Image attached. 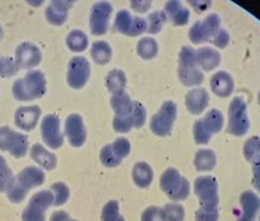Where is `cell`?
I'll return each mask as SVG.
<instances>
[{"instance_id": "cell-1", "label": "cell", "mask_w": 260, "mask_h": 221, "mask_svg": "<svg viewBox=\"0 0 260 221\" xmlns=\"http://www.w3.org/2000/svg\"><path fill=\"white\" fill-rule=\"evenodd\" d=\"M13 97L21 102L38 100L46 92V77L41 70H28L13 83Z\"/></svg>"}, {"instance_id": "cell-2", "label": "cell", "mask_w": 260, "mask_h": 221, "mask_svg": "<svg viewBox=\"0 0 260 221\" xmlns=\"http://www.w3.org/2000/svg\"><path fill=\"white\" fill-rule=\"evenodd\" d=\"M161 191L172 202H183L190 195V183L181 172L175 168H167L159 176Z\"/></svg>"}, {"instance_id": "cell-3", "label": "cell", "mask_w": 260, "mask_h": 221, "mask_svg": "<svg viewBox=\"0 0 260 221\" xmlns=\"http://www.w3.org/2000/svg\"><path fill=\"white\" fill-rule=\"evenodd\" d=\"M250 128L248 105L242 97H235L228 107V125L226 131L234 136H245Z\"/></svg>"}, {"instance_id": "cell-4", "label": "cell", "mask_w": 260, "mask_h": 221, "mask_svg": "<svg viewBox=\"0 0 260 221\" xmlns=\"http://www.w3.org/2000/svg\"><path fill=\"white\" fill-rule=\"evenodd\" d=\"M178 118V107L174 101H165L150 119V131L158 137L170 136Z\"/></svg>"}, {"instance_id": "cell-5", "label": "cell", "mask_w": 260, "mask_h": 221, "mask_svg": "<svg viewBox=\"0 0 260 221\" xmlns=\"http://www.w3.org/2000/svg\"><path fill=\"white\" fill-rule=\"evenodd\" d=\"M0 151H7L14 159H23L29 151L28 136L9 126H0Z\"/></svg>"}, {"instance_id": "cell-6", "label": "cell", "mask_w": 260, "mask_h": 221, "mask_svg": "<svg viewBox=\"0 0 260 221\" xmlns=\"http://www.w3.org/2000/svg\"><path fill=\"white\" fill-rule=\"evenodd\" d=\"M193 191H194V195L198 196L200 207L218 209L220 193H218V182L214 176H198L193 182Z\"/></svg>"}, {"instance_id": "cell-7", "label": "cell", "mask_w": 260, "mask_h": 221, "mask_svg": "<svg viewBox=\"0 0 260 221\" xmlns=\"http://www.w3.org/2000/svg\"><path fill=\"white\" fill-rule=\"evenodd\" d=\"M51 206H53V195L49 189L37 192L23 210L21 221H46V210Z\"/></svg>"}, {"instance_id": "cell-8", "label": "cell", "mask_w": 260, "mask_h": 221, "mask_svg": "<svg viewBox=\"0 0 260 221\" xmlns=\"http://www.w3.org/2000/svg\"><path fill=\"white\" fill-rule=\"evenodd\" d=\"M41 137L46 147L51 150H59L64 142V135L62 132L60 118L55 114L45 115L41 120Z\"/></svg>"}, {"instance_id": "cell-9", "label": "cell", "mask_w": 260, "mask_h": 221, "mask_svg": "<svg viewBox=\"0 0 260 221\" xmlns=\"http://www.w3.org/2000/svg\"><path fill=\"white\" fill-rule=\"evenodd\" d=\"M91 77L90 62L84 56H73L69 60L66 81L74 90L83 88Z\"/></svg>"}, {"instance_id": "cell-10", "label": "cell", "mask_w": 260, "mask_h": 221, "mask_svg": "<svg viewBox=\"0 0 260 221\" xmlns=\"http://www.w3.org/2000/svg\"><path fill=\"white\" fill-rule=\"evenodd\" d=\"M221 18L218 14L211 13L202 21H196L189 29V40L193 44H204L211 41L215 33L221 28Z\"/></svg>"}, {"instance_id": "cell-11", "label": "cell", "mask_w": 260, "mask_h": 221, "mask_svg": "<svg viewBox=\"0 0 260 221\" xmlns=\"http://www.w3.org/2000/svg\"><path fill=\"white\" fill-rule=\"evenodd\" d=\"M113 7L108 2H96L90 12V31L92 35L101 37L108 33L109 20L112 16Z\"/></svg>"}, {"instance_id": "cell-12", "label": "cell", "mask_w": 260, "mask_h": 221, "mask_svg": "<svg viewBox=\"0 0 260 221\" xmlns=\"http://www.w3.org/2000/svg\"><path fill=\"white\" fill-rule=\"evenodd\" d=\"M64 137L69 144L74 148L83 147L87 142V128H85L83 116L79 114H70L64 119Z\"/></svg>"}, {"instance_id": "cell-13", "label": "cell", "mask_w": 260, "mask_h": 221, "mask_svg": "<svg viewBox=\"0 0 260 221\" xmlns=\"http://www.w3.org/2000/svg\"><path fill=\"white\" fill-rule=\"evenodd\" d=\"M14 60L17 63L18 69L32 70L42 62V52L32 42H23L16 48Z\"/></svg>"}, {"instance_id": "cell-14", "label": "cell", "mask_w": 260, "mask_h": 221, "mask_svg": "<svg viewBox=\"0 0 260 221\" xmlns=\"http://www.w3.org/2000/svg\"><path fill=\"white\" fill-rule=\"evenodd\" d=\"M41 114H42V109L38 105L20 107L17 108V111L14 114V123L20 131H34L41 119Z\"/></svg>"}, {"instance_id": "cell-15", "label": "cell", "mask_w": 260, "mask_h": 221, "mask_svg": "<svg viewBox=\"0 0 260 221\" xmlns=\"http://www.w3.org/2000/svg\"><path fill=\"white\" fill-rule=\"evenodd\" d=\"M73 2H68V0H55L51 2L48 7L45 9V18L48 23L55 25V27H60L68 21V16L70 9L73 7Z\"/></svg>"}, {"instance_id": "cell-16", "label": "cell", "mask_w": 260, "mask_h": 221, "mask_svg": "<svg viewBox=\"0 0 260 221\" xmlns=\"http://www.w3.org/2000/svg\"><path fill=\"white\" fill-rule=\"evenodd\" d=\"M209 91L206 88H202V87H196V88L189 90L185 96V105L192 115L203 114L206 108L209 107Z\"/></svg>"}, {"instance_id": "cell-17", "label": "cell", "mask_w": 260, "mask_h": 221, "mask_svg": "<svg viewBox=\"0 0 260 221\" xmlns=\"http://www.w3.org/2000/svg\"><path fill=\"white\" fill-rule=\"evenodd\" d=\"M242 214L238 221H256L260 211V196L253 191H245L239 198Z\"/></svg>"}, {"instance_id": "cell-18", "label": "cell", "mask_w": 260, "mask_h": 221, "mask_svg": "<svg viewBox=\"0 0 260 221\" xmlns=\"http://www.w3.org/2000/svg\"><path fill=\"white\" fill-rule=\"evenodd\" d=\"M16 179L20 182V185H23L27 191L32 189V187L42 186L46 181V175L44 170L37 165H28L18 172Z\"/></svg>"}, {"instance_id": "cell-19", "label": "cell", "mask_w": 260, "mask_h": 221, "mask_svg": "<svg viewBox=\"0 0 260 221\" xmlns=\"http://www.w3.org/2000/svg\"><path fill=\"white\" fill-rule=\"evenodd\" d=\"M234 87H235V83H234L232 76L224 70L214 73L210 79V88L220 98H226L231 96Z\"/></svg>"}, {"instance_id": "cell-20", "label": "cell", "mask_w": 260, "mask_h": 221, "mask_svg": "<svg viewBox=\"0 0 260 221\" xmlns=\"http://www.w3.org/2000/svg\"><path fill=\"white\" fill-rule=\"evenodd\" d=\"M29 157L42 170L52 171L56 168V155L52 153V151H49L45 146H42L41 143H35V144L31 146V148H29Z\"/></svg>"}, {"instance_id": "cell-21", "label": "cell", "mask_w": 260, "mask_h": 221, "mask_svg": "<svg viewBox=\"0 0 260 221\" xmlns=\"http://www.w3.org/2000/svg\"><path fill=\"white\" fill-rule=\"evenodd\" d=\"M164 12L167 14V18L175 27H183V25H186L189 23L190 12H189L187 7L182 5L181 2H175V0L167 2L164 6Z\"/></svg>"}, {"instance_id": "cell-22", "label": "cell", "mask_w": 260, "mask_h": 221, "mask_svg": "<svg viewBox=\"0 0 260 221\" xmlns=\"http://www.w3.org/2000/svg\"><path fill=\"white\" fill-rule=\"evenodd\" d=\"M196 59H198V66L203 72H211L220 66L221 55L220 52L210 48V46H203L196 51Z\"/></svg>"}, {"instance_id": "cell-23", "label": "cell", "mask_w": 260, "mask_h": 221, "mask_svg": "<svg viewBox=\"0 0 260 221\" xmlns=\"http://www.w3.org/2000/svg\"><path fill=\"white\" fill-rule=\"evenodd\" d=\"M132 179L133 183L140 189H147L154 179V171L151 165L146 161H139L132 168Z\"/></svg>"}, {"instance_id": "cell-24", "label": "cell", "mask_w": 260, "mask_h": 221, "mask_svg": "<svg viewBox=\"0 0 260 221\" xmlns=\"http://www.w3.org/2000/svg\"><path fill=\"white\" fill-rule=\"evenodd\" d=\"M178 79L185 87L196 88L204 81V73L199 66H178Z\"/></svg>"}, {"instance_id": "cell-25", "label": "cell", "mask_w": 260, "mask_h": 221, "mask_svg": "<svg viewBox=\"0 0 260 221\" xmlns=\"http://www.w3.org/2000/svg\"><path fill=\"white\" fill-rule=\"evenodd\" d=\"M193 165L199 172H210L217 165V155L211 148H200L194 154Z\"/></svg>"}, {"instance_id": "cell-26", "label": "cell", "mask_w": 260, "mask_h": 221, "mask_svg": "<svg viewBox=\"0 0 260 221\" xmlns=\"http://www.w3.org/2000/svg\"><path fill=\"white\" fill-rule=\"evenodd\" d=\"M135 101L130 98L126 91H120L118 94H113L111 97V107H112L115 116H127L133 111Z\"/></svg>"}, {"instance_id": "cell-27", "label": "cell", "mask_w": 260, "mask_h": 221, "mask_svg": "<svg viewBox=\"0 0 260 221\" xmlns=\"http://www.w3.org/2000/svg\"><path fill=\"white\" fill-rule=\"evenodd\" d=\"M127 84V77L126 73L120 69H112L111 72H108L105 77V87L111 94H118L120 91H124Z\"/></svg>"}, {"instance_id": "cell-28", "label": "cell", "mask_w": 260, "mask_h": 221, "mask_svg": "<svg viewBox=\"0 0 260 221\" xmlns=\"http://www.w3.org/2000/svg\"><path fill=\"white\" fill-rule=\"evenodd\" d=\"M91 59L100 65V66H104V65H108L112 59V46L108 44L107 41H96L91 45Z\"/></svg>"}, {"instance_id": "cell-29", "label": "cell", "mask_w": 260, "mask_h": 221, "mask_svg": "<svg viewBox=\"0 0 260 221\" xmlns=\"http://www.w3.org/2000/svg\"><path fill=\"white\" fill-rule=\"evenodd\" d=\"M88 35L85 34L81 29H73L70 31L66 37V46L69 51L74 52V53H81L88 48Z\"/></svg>"}, {"instance_id": "cell-30", "label": "cell", "mask_w": 260, "mask_h": 221, "mask_svg": "<svg viewBox=\"0 0 260 221\" xmlns=\"http://www.w3.org/2000/svg\"><path fill=\"white\" fill-rule=\"evenodd\" d=\"M202 120H203L204 128L209 131L211 136L220 133L222 131V128H224V123H225L224 115H222L220 109H210L209 112L204 115V118Z\"/></svg>"}, {"instance_id": "cell-31", "label": "cell", "mask_w": 260, "mask_h": 221, "mask_svg": "<svg viewBox=\"0 0 260 221\" xmlns=\"http://www.w3.org/2000/svg\"><path fill=\"white\" fill-rule=\"evenodd\" d=\"M137 55L144 60H151L158 55V44L153 37H144L137 42Z\"/></svg>"}, {"instance_id": "cell-32", "label": "cell", "mask_w": 260, "mask_h": 221, "mask_svg": "<svg viewBox=\"0 0 260 221\" xmlns=\"http://www.w3.org/2000/svg\"><path fill=\"white\" fill-rule=\"evenodd\" d=\"M243 157L245 160L254 164L260 161V137L259 136H252L249 137L248 140L243 144Z\"/></svg>"}, {"instance_id": "cell-33", "label": "cell", "mask_w": 260, "mask_h": 221, "mask_svg": "<svg viewBox=\"0 0 260 221\" xmlns=\"http://www.w3.org/2000/svg\"><path fill=\"white\" fill-rule=\"evenodd\" d=\"M161 214L164 221H183L185 220V209L178 202H171L161 207Z\"/></svg>"}, {"instance_id": "cell-34", "label": "cell", "mask_w": 260, "mask_h": 221, "mask_svg": "<svg viewBox=\"0 0 260 221\" xmlns=\"http://www.w3.org/2000/svg\"><path fill=\"white\" fill-rule=\"evenodd\" d=\"M133 17L130 14L129 10H120L116 14L115 17V21H113V29L119 33V34H123L126 37H129L130 28H132V24H133Z\"/></svg>"}, {"instance_id": "cell-35", "label": "cell", "mask_w": 260, "mask_h": 221, "mask_svg": "<svg viewBox=\"0 0 260 221\" xmlns=\"http://www.w3.org/2000/svg\"><path fill=\"white\" fill-rule=\"evenodd\" d=\"M49 191L53 195V206L55 207L66 204L69 202V199H70V189H69V186L64 182H55V183H52Z\"/></svg>"}, {"instance_id": "cell-36", "label": "cell", "mask_w": 260, "mask_h": 221, "mask_svg": "<svg viewBox=\"0 0 260 221\" xmlns=\"http://www.w3.org/2000/svg\"><path fill=\"white\" fill-rule=\"evenodd\" d=\"M167 14L164 10H155L147 18V33L151 35H155L161 33V29L167 23Z\"/></svg>"}, {"instance_id": "cell-37", "label": "cell", "mask_w": 260, "mask_h": 221, "mask_svg": "<svg viewBox=\"0 0 260 221\" xmlns=\"http://www.w3.org/2000/svg\"><path fill=\"white\" fill-rule=\"evenodd\" d=\"M101 221H126L120 214V206L118 200H109L102 207Z\"/></svg>"}, {"instance_id": "cell-38", "label": "cell", "mask_w": 260, "mask_h": 221, "mask_svg": "<svg viewBox=\"0 0 260 221\" xmlns=\"http://www.w3.org/2000/svg\"><path fill=\"white\" fill-rule=\"evenodd\" d=\"M28 192L29 191H27L23 185H20V182L14 178V181L10 183V186L7 187V191L5 193H6L7 200H9L10 203L18 204L21 203L24 199L27 198Z\"/></svg>"}, {"instance_id": "cell-39", "label": "cell", "mask_w": 260, "mask_h": 221, "mask_svg": "<svg viewBox=\"0 0 260 221\" xmlns=\"http://www.w3.org/2000/svg\"><path fill=\"white\" fill-rule=\"evenodd\" d=\"M100 161L107 168H116V167L122 164L123 160L119 159L116 153L113 151L112 144L109 143V144H107V146H104L101 148V151H100Z\"/></svg>"}, {"instance_id": "cell-40", "label": "cell", "mask_w": 260, "mask_h": 221, "mask_svg": "<svg viewBox=\"0 0 260 221\" xmlns=\"http://www.w3.org/2000/svg\"><path fill=\"white\" fill-rule=\"evenodd\" d=\"M132 119H133V126L135 129H140L146 125L147 122V109L142 102L135 101L133 104V111H132Z\"/></svg>"}, {"instance_id": "cell-41", "label": "cell", "mask_w": 260, "mask_h": 221, "mask_svg": "<svg viewBox=\"0 0 260 221\" xmlns=\"http://www.w3.org/2000/svg\"><path fill=\"white\" fill-rule=\"evenodd\" d=\"M18 66L16 60L10 56H2L0 57V77L9 79L18 73Z\"/></svg>"}, {"instance_id": "cell-42", "label": "cell", "mask_w": 260, "mask_h": 221, "mask_svg": "<svg viewBox=\"0 0 260 221\" xmlns=\"http://www.w3.org/2000/svg\"><path fill=\"white\" fill-rule=\"evenodd\" d=\"M192 133L196 144H207V143L211 140V135H210L209 131L204 128L203 120L202 119H198L193 123Z\"/></svg>"}, {"instance_id": "cell-43", "label": "cell", "mask_w": 260, "mask_h": 221, "mask_svg": "<svg viewBox=\"0 0 260 221\" xmlns=\"http://www.w3.org/2000/svg\"><path fill=\"white\" fill-rule=\"evenodd\" d=\"M14 174H13L12 168L7 165V161H2L0 163V193H5L7 187L10 186V183L14 181Z\"/></svg>"}, {"instance_id": "cell-44", "label": "cell", "mask_w": 260, "mask_h": 221, "mask_svg": "<svg viewBox=\"0 0 260 221\" xmlns=\"http://www.w3.org/2000/svg\"><path fill=\"white\" fill-rule=\"evenodd\" d=\"M179 66L187 68V66H198V59H196V49L192 46H182L179 51Z\"/></svg>"}, {"instance_id": "cell-45", "label": "cell", "mask_w": 260, "mask_h": 221, "mask_svg": "<svg viewBox=\"0 0 260 221\" xmlns=\"http://www.w3.org/2000/svg\"><path fill=\"white\" fill-rule=\"evenodd\" d=\"M112 128L113 131L118 132V133H129L132 129H135L132 114L127 115V116H113Z\"/></svg>"}, {"instance_id": "cell-46", "label": "cell", "mask_w": 260, "mask_h": 221, "mask_svg": "<svg viewBox=\"0 0 260 221\" xmlns=\"http://www.w3.org/2000/svg\"><path fill=\"white\" fill-rule=\"evenodd\" d=\"M111 144H112L113 151L116 153V155L120 160L126 159L130 154V151H132V144H130V142L126 137H118Z\"/></svg>"}, {"instance_id": "cell-47", "label": "cell", "mask_w": 260, "mask_h": 221, "mask_svg": "<svg viewBox=\"0 0 260 221\" xmlns=\"http://www.w3.org/2000/svg\"><path fill=\"white\" fill-rule=\"evenodd\" d=\"M220 211L218 209H204L199 207L194 213V221H218Z\"/></svg>"}, {"instance_id": "cell-48", "label": "cell", "mask_w": 260, "mask_h": 221, "mask_svg": "<svg viewBox=\"0 0 260 221\" xmlns=\"http://www.w3.org/2000/svg\"><path fill=\"white\" fill-rule=\"evenodd\" d=\"M140 221H164L161 214V207L158 206H148L147 209L143 210Z\"/></svg>"}, {"instance_id": "cell-49", "label": "cell", "mask_w": 260, "mask_h": 221, "mask_svg": "<svg viewBox=\"0 0 260 221\" xmlns=\"http://www.w3.org/2000/svg\"><path fill=\"white\" fill-rule=\"evenodd\" d=\"M230 40H231V37L228 34V31L224 28H220L215 33L214 37L211 38V42H213V45H214L215 48L224 49V48H226L228 44H230Z\"/></svg>"}, {"instance_id": "cell-50", "label": "cell", "mask_w": 260, "mask_h": 221, "mask_svg": "<svg viewBox=\"0 0 260 221\" xmlns=\"http://www.w3.org/2000/svg\"><path fill=\"white\" fill-rule=\"evenodd\" d=\"M144 33H147V20L142 17H133V24L130 28L129 37H139Z\"/></svg>"}, {"instance_id": "cell-51", "label": "cell", "mask_w": 260, "mask_h": 221, "mask_svg": "<svg viewBox=\"0 0 260 221\" xmlns=\"http://www.w3.org/2000/svg\"><path fill=\"white\" fill-rule=\"evenodd\" d=\"M130 7L135 10L136 13H147L150 9H151V2H147V0H133L132 3H130Z\"/></svg>"}, {"instance_id": "cell-52", "label": "cell", "mask_w": 260, "mask_h": 221, "mask_svg": "<svg viewBox=\"0 0 260 221\" xmlns=\"http://www.w3.org/2000/svg\"><path fill=\"white\" fill-rule=\"evenodd\" d=\"M252 183H253V187L259 192L260 195V161L254 163L253 167H252Z\"/></svg>"}, {"instance_id": "cell-53", "label": "cell", "mask_w": 260, "mask_h": 221, "mask_svg": "<svg viewBox=\"0 0 260 221\" xmlns=\"http://www.w3.org/2000/svg\"><path fill=\"white\" fill-rule=\"evenodd\" d=\"M69 217H70V215H69L68 211H64V210H59V211L52 213L49 221H64L66 218H69Z\"/></svg>"}, {"instance_id": "cell-54", "label": "cell", "mask_w": 260, "mask_h": 221, "mask_svg": "<svg viewBox=\"0 0 260 221\" xmlns=\"http://www.w3.org/2000/svg\"><path fill=\"white\" fill-rule=\"evenodd\" d=\"M190 5L199 7V9H198L199 12H204L206 9H209L211 3H210V2H198V3H196V2H192ZM198 10H196V12H198Z\"/></svg>"}, {"instance_id": "cell-55", "label": "cell", "mask_w": 260, "mask_h": 221, "mask_svg": "<svg viewBox=\"0 0 260 221\" xmlns=\"http://www.w3.org/2000/svg\"><path fill=\"white\" fill-rule=\"evenodd\" d=\"M3 37H5V33H3V28H2V25H0V42L3 40Z\"/></svg>"}, {"instance_id": "cell-56", "label": "cell", "mask_w": 260, "mask_h": 221, "mask_svg": "<svg viewBox=\"0 0 260 221\" xmlns=\"http://www.w3.org/2000/svg\"><path fill=\"white\" fill-rule=\"evenodd\" d=\"M64 221H79V220H74V218H72V217H69V218H66Z\"/></svg>"}, {"instance_id": "cell-57", "label": "cell", "mask_w": 260, "mask_h": 221, "mask_svg": "<svg viewBox=\"0 0 260 221\" xmlns=\"http://www.w3.org/2000/svg\"><path fill=\"white\" fill-rule=\"evenodd\" d=\"M5 160H6V159H5L3 155H0V163H2V161H5Z\"/></svg>"}, {"instance_id": "cell-58", "label": "cell", "mask_w": 260, "mask_h": 221, "mask_svg": "<svg viewBox=\"0 0 260 221\" xmlns=\"http://www.w3.org/2000/svg\"><path fill=\"white\" fill-rule=\"evenodd\" d=\"M257 102H259V105H260V91H259V94H257Z\"/></svg>"}, {"instance_id": "cell-59", "label": "cell", "mask_w": 260, "mask_h": 221, "mask_svg": "<svg viewBox=\"0 0 260 221\" xmlns=\"http://www.w3.org/2000/svg\"><path fill=\"white\" fill-rule=\"evenodd\" d=\"M259 221H260V214H259Z\"/></svg>"}]
</instances>
